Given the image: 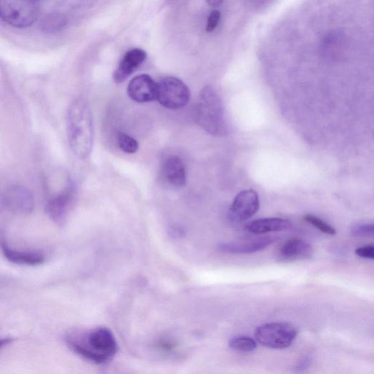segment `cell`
<instances>
[{
  "label": "cell",
  "instance_id": "obj_21",
  "mask_svg": "<svg viewBox=\"0 0 374 374\" xmlns=\"http://www.w3.org/2000/svg\"><path fill=\"white\" fill-rule=\"evenodd\" d=\"M373 225L358 224L351 228V233L356 237H370L373 235Z\"/></svg>",
  "mask_w": 374,
  "mask_h": 374
},
{
  "label": "cell",
  "instance_id": "obj_18",
  "mask_svg": "<svg viewBox=\"0 0 374 374\" xmlns=\"http://www.w3.org/2000/svg\"><path fill=\"white\" fill-rule=\"evenodd\" d=\"M231 349L245 353L254 351L257 348L256 341L247 336H237L229 342Z\"/></svg>",
  "mask_w": 374,
  "mask_h": 374
},
{
  "label": "cell",
  "instance_id": "obj_16",
  "mask_svg": "<svg viewBox=\"0 0 374 374\" xmlns=\"http://www.w3.org/2000/svg\"><path fill=\"white\" fill-rule=\"evenodd\" d=\"M291 223L282 218H264L250 223L246 229L253 234H265L290 229Z\"/></svg>",
  "mask_w": 374,
  "mask_h": 374
},
{
  "label": "cell",
  "instance_id": "obj_11",
  "mask_svg": "<svg viewBox=\"0 0 374 374\" xmlns=\"http://www.w3.org/2000/svg\"><path fill=\"white\" fill-rule=\"evenodd\" d=\"M157 83L146 74L139 75L129 82L127 87L129 97L137 102H149L156 100Z\"/></svg>",
  "mask_w": 374,
  "mask_h": 374
},
{
  "label": "cell",
  "instance_id": "obj_20",
  "mask_svg": "<svg viewBox=\"0 0 374 374\" xmlns=\"http://www.w3.org/2000/svg\"><path fill=\"white\" fill-rule=\"evenodd\" d=\"M304 220L318 229L319 231H321L327 235H334L336 233V230L334 228L317 217L308 215L304 217Z\"/></svg>",
  "mask_w": 374,
  "mask_h": 374
},
{
  "label": "cell",
  "instance_id": "obj_13",
  "mask_svg": "<svg viewBox=\"0 0 374 374\" xmlns=\"http://www.w3.org/2000/svg\"><path fill=\"white\" fill-rule=\"evenodd\" d=\"M277 239V237L267 236L244 242L225 243L219 246V250L221 252L230 254H252L268 248L276 242Z\"/></svg>",
  "mask_w": 374,
  "mask_h": 374
},
{
  "label": "cell",
  "instance_id": "obj_8",
  "mask_svg": "<svg viewBox=\"0 0 374 374\" xmlns=\"http://www.w3.org/2000/svg\"><path fill=\"white\" fill-rule=\"evenodd\" d=\"M3 205L17 215H28L34 209L33 195L26 187L14 184L8 187L1 196Z\"/></svg>",
  "mask_w": 374,
  "mask_h": 374
},
{
  "label": "cell",
  "instance_id": "obj_9",
  "mask_svg": "<svg viewBox=\"0 0 374 374\" xmlns=\"http://www.w3.org/2000/svg\"><path fill=\"white\" fill-rule=\"evenodd\" d=\"M314 250L311 245L303 239H288L276 251L275 258L280 262H293L311 258Z\"/></svg>",
  "mask_w": 374,
  "mask_h": 374
},
{
  "label": "cell",
  "instance_id": "obj_14",
  "mask_svg": "<svg viewBox=\"0 0 374 374\" xmlns=\"http://www.w3.org/2000/svg\"><path fill=\"white\" fill-rule=\"evenodd\" d=\"M161 175L166 183L176 188L186 184V173L185 166L180 157L171 156L163 164Z\"/></svg>",
  "mask_w": 374,
  "mask_h": 374
},
{
  "label": "cell",
  "instance_id": "obj_10",
  "mask_svg": "<svg viewBox=\"0 0 374 374\" xmlns=\"http://www.w3.org/2000/svg\"><path fill=\"white\" fill-rule=\"evenodd\" d=\"M260 208L258 194L253 190L239 193L230 206L232 218L237 221H246L252 218Z\"/></svg>",
  "mask_w": 374,
  "mask_h": 374
},
{
  "label": "cell",
  "instance_id": "obj_3",
  "mask_svg": "<svg viewBox=\"0 0 374 374\" xmlns=\"http://www.w3.org/2000/svg\"><path fill=\"white\" fill-rule=\"evenodd\" d=\"M196 123L213 136H223L226 132L224 110L218 93L210 87L201 91L194 109Z\"/></svg>",
  "mask_w": 374,
  "mask_h": 374
},
{
  "label": "cell",
  "instance_id": "obj_24",
  "mask_svg": "<svg viewBox=\"0 0 374 374\" xmlns=\"http://www.w3.org/2000/svg\"><path fill=\"white\" fill-rule=\"evenodd\" d=\"M356 254L362 258L373 260L374 247L373 245L359 247L356 250Z\"/></svg>",
  "mask_w": 374,
  "mask_h": 374
},
{
  "label": "cell",
  "instance_id": "obj_22",
  "mask_svg": "<svg viewBox=\"0 0 374 374\" xmlns=\"http://www.w3.org/2000/svg\"><path fill=\"white\" fill-rule=\"evenodd\" d=\"M177 344L172 338H163L159 339L156 343L157 349L164 353H171L176 350Z\"/></svg>",
  "mask_w": 374,
  "mask_h": 374
},
{
  "label": "cell",
  "instance_id": "obj_5",
  "mask_svg": "<svg viewBox=\"0 0 374 374\" xmlns=\"http://www.w3.org/2000/svg\"><path fill=\"white\" fill-rule=\"evenodd\" d=\"M297 330L284 323L266 324L255 332L257 341L267 348L283 350L290 346L297 337Z\"/></svg>",
  "mask_w": 374,
  "mask_h": 374
},
{
  "label": "cell",
  "instance_id": "obj_15",
  "mask_svg": "<svg viewBox=\"0 0 374 374\" xmlns=\"http://www.w3.org/2000/svg\"><path fill=\"white\" fill-rule=\"evenodd\" d=\"M4 257L11 262L35 266L45 262V256L39 252H20L10 248L5 242L0 244Z\"/></svg>",
  "mask_w": 374,
  "mask_h": 374
},
{
  "label": "cell",
  "instance_id": "obj_7",
  "mask_svg": "<svg viewBox=\"0 0 374 374\" xmlns=\"http://www.w3.org/2000/svg\"><path fill=\"white\" fill-rule=\"evenodd\" d=\"M76 187L68 179L63 188L51 195L46 203V211L48 218L55 223L62 225L65 223L76 199Z\"/></svg>",
  "mask_w": 374,
  "mask_h": 374
},
{
  "label": "cell",
  "instance_id": "obj_23",
  "mask_svg": "<svg viewBox=\"0 0 374 374\" xmlns=\"http://www.w3.org/2000/svg\"><path fill=\"white\" fill-rule=\"evenodd\" d=\"M221 14L218 10L213 11L208 18L206 31L208 33L213 32L217 28L220 21Z\"/></svg>",
  "mask_w": 374,
  "mask_h": 374
},
{
  "label": "cell",
  "instance_id": "obj_17",
  "mask_svg": "<svg viewBox=\"0 0 374 374\" xmlns=\"http://www.w3.org/2000/svg\"><path fill=\"white\" fill-rule=\"evenodd\" d=\"M67 23V18L65 15L60 13H51L42 18L41 28L46 33H55L62 31Z\"/></svg>",
  "mask_w": 374,
  "mask_h": 374
},
{
  "label": "cell",
  "instance_id": "obj_27",
  "mask_svg": "<svg viewBox=\"0 0 374 374\" xmlns=\"http://www.w3.org/2000/svg\"><path fill=\"white\" fill-rule=\"evenodd\" d=\"M12 339L11 338H1L0 339V349H2L3 347L9 345V343H11L12 342Z\"/></svg>",
  "mask_w": 374,
  "mask_h": 374
},
{
  "label": "cell",
  "instance_id": "obj_29",
  "mask_svg": "<svg viewBox=\"0 0 374 374\" xmlns=\"http://www.w3.org/2000/svg\"><path fill=\"white\" fill-rule=\"evenodd\" d=\"M32 1L40 4L42 0H32Z\"/></svg>",
  "mask_w": 374,
  "mask_h": 374
},
{
  "label": "cell",
  "instance_id": "obj_2",
  "mask_svg": "<svg viewBox=\"0 0 374 374\" xmlns=\"http://www.w3.org/2000/svg\"><path fill=\"white\" fill-rule=\"evenodd\" d=\"M70 348L78 356L96 364L111 361L118 352L113 333L106 328H96L68 339Z\"/></svg>",
  "mask_w": 374,
  "mask_h": 374
},
{
  "label": "cell",
  "instance_id": "obj_25",
  "mask_svg": "<svg viewBox=\"0 0 374 374\" xmlns=\"http://www.w3.org/2000/svg\"><path fill=\"white\" fill-rule=\"evenodd\" d=\"M312 358L311 356H306L301 360V362L296 366L298 372H301L307 369L311 364Z\"/></svg>",
  "mask_w": 374,
  "mask_h": 374
},
{
  "label": "cell",
  "instance_id": "obj_6",
  "mask_svg": "<svg viewBox=\"0 0 374 374\" xmlns=\"http://www.w3.org/2000/svg\"><path fill=\"white\" fill-rule=\"evenodd\" d=\"M191 91L182 81L176 77H167L157 83L156 100L171 110H178L188 104Z\"/></svg>",
  "mask_w": 374,
  "mask_h": 374
},
{
  "label": "cell",
  "instance_id": "obj_12",
  "mask_svg": "<svg viewBox=\"0 0 374 374\" xmlns=\"http://www.w3.org/2000/svg\"><path fill=\"white\" fill-rule=\"evenodd\" d=\"M147 58V53L141 48H134L126 53L120 62L119 67L114 73V80L116 83H122Z\"/></svg>",
  "mask_w": 374,
  "mask_h": 374
},
{
  "label": "cell",
  "instance_id": "obj_28",
  "mask_svg": "<svg viewBox=\"0 0 374 374\" xmlns=\"http://www.w3.org/2000/svg\"><path fill=\"white\" fill-rule=\"evenodd\" d=\"M269 1H271V0H251V2L257 6L264 5Z\"/></svg>",
  "mask_w": 374,
  "mask_h": 374
},
{
  "label": "cell",
  "instance_id": "obj_26",
  "mask_svg": "<svg viewBox=\"0 0 374 374\" xmlns=\"http://www.w3.org/2000/svg\"><path fill=\"white\" fill-rule=\"evenodd\" d=\"M205 2L213 7L219 6L223 3V0H205Z\"/></svg>",
  "mask_w": 374,
  "mask_h": 374
},
{
  "label": "cell",
  "instance_id": "obj_4",
  "mask_svg": "<svg viewBox=\"0 0 374 374\" xmlns=\"http://www.w3.org/2000/svg\"><path fill=\"white\" fill-rule=\"evenodd\" d=\"M39 13L40 4L32 0H0V18L15 28H29Z\"/></svg>",
  "mask_w": 374,
  "mask_h": 374
},
{
  "label": "cell",
  "instance_id": "obj_19",
  "mask_svg": "<svg viewBox=\"0 0 374 374\" xmlns=\"http://www.w3.org/2000/svg\"><path fill=\"white\" fill-rule=\"evenodd\" d=\"M118 144L119 148L127 154H135L139 148V143L136 139L122 132L119 133L118 136Z\"/></svg>",
  "mask_w": 374,
  "mask_h": 374
},
{
  "label": "cell",
  "instance_id": "obj_1",
  "mask_svg": "<svg viewBox=\"0 0 374 374\" xmlns=\"http://www.w3.org/2000/svg\"><path fill=\"white\" fill-rule=\"evenodd\" d=\"M68 137L70 149L80 159L91 154L95 138L92 110L88 102L80 97L70 105L67 119Z\"/></svg>",
  "mask_w": 374,
  "mask_h": 374
}]
</instances>
